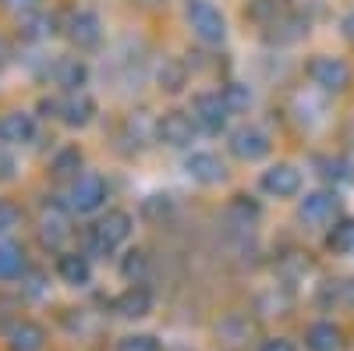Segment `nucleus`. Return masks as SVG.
<instances>
[{
	"label": "nucleus",
	"instance_id": "1",
	"mask_svg": "<svg viewBox=\"0 0 354 351\" xmlns=\"http://www.w3.org/2000/svg\"><path fill=\"white\" fill-rule=\"evenodd\" d=\"M185 18H188L192 33H195L202 43L216 46V43L227 39V18L220 15L216 4H209V0H188V4H185Z\"/></svg>",
	"mask_w": 354,
	"mask_h": 351
},
{
	"label": "nucleus",
	"instance_id": "2",
	"mask_svg": "<svg viewBox=\"0 0 354 351\" xmlns=\"http://www.w3.org/2000/svg\"><path fill=\"white\" fill-rule=\"evenodd\" d=\"M131 234V217L124 210H110L93 231H88V252L93 255H110L117 245H121L124 238Z\"/></svg>",
	"mask_w": 354,
	"mask_h": 351
},
{
	"label": "nucleus",
	"instance_id": "3",
	"mask_svg": "<svg viewBox=\"0 0 354 351\" xmlns=\"http://www.w3.org/2000/svg\"><path fill=\"white\" fill-rule=\"evenodd\" d=\"M192 117H195V125H198L202 132L216 135V132H223V128H227L230 107H227L223 93H198V96H195V103H192Z\"/></svg>",
	"mask_w": 354,
	"mask_h": 351
},
{
	"label": "nucleus",
	"instance_id": "4",
	"mask_svg": "<svg viewBox=\"0 0 354 351\" xmlns=\"http://www.w3.org/2000/svg\"><path fill=\"white\" fill-rule=\"evenodd\" d=\"M308 78L319 85L322 93H344L351 85V68L340 61V57H315V61L308 64Z\"/></svg>",
	"mask_w": 354,
	"mask_h": 351
},
{
	"label": "nucleus",
	"instance_id": "5",
	"mask_svg": "<svg viewBox=\"0 0 354 351\" xmlns=\"http://www.w3.org/2000/svg\"><path fill=\"white\" fill-rule=\"evenodd\" d=\"M106 199V181L100 178V174H78L75 185H71V202L68 206L78 210V213H93L103 206Z\"/></svg>",
	"mask_w": 354,
	"mask_h": 351
},
{
	"label": "nucleus",
	"instance_id": "6",
	"mask_svg": "<svg viewBox=\"0 0 354 351\" xmlns=\"http://www.w3.org/2000/svg\"><path fill=\"white\" fill-rule=\"evenodd\" d=\"M195 128H198L195 117H188L181 110H170V114L160 117L156 135H160V142L174 145V150H185V145H192V138H195Z\"/></svg>",
	"mask_w": 354,
	"mask_h": 351
},
{
	"label": "nucleus",
	"instance_id": "7",
	"mask_svg": "<svg viewBox=\"0 0 354 351\" xmlns=\"http://www.w3.org/2000/svg\"><path fill=\"white\" fill-rule=\"evenodd\" d=\"M337 213H340V199H337V192H312V195L301 199V206H298V217H301L305 224H315V227L333 224Z\"/></svg>",
	"mask_w": 354,
	"mask_h": 351
},
{
	"label": "nucleus",
	"instance_id": "8",
	"mask_svg": "<svg viewBox=\"0 0 354 351\" xmlns=\"http://www.w3.org/2000/svg\"><path fill=\"white\" fill-rule=\"evenodd\" d=\"M262 188L277 195V199H290V195H298L301 192V170L298 167H290V163H277L262 174Z\"/></svg>",
	"mask_w": 354,
	"mask_h": 351
},
{
	"label": "nucleus",
	"instance_id": "9",
	"mask_svg": "<svg viewBox=\"0 0 354 351\" xmlns=\"http://www.w3.org/2000/svg\"><path fill=\"white\" fill-rule=\"evenodd\" d=\"M68 39L78 46V50H88V46H96L100 39H103V25H100V18L93 15V11H75V15H68Z\"/></svg>",
	"mask_w": 354,
	"mask_h": 351
},
{
	"label": "nucleus",
	"instance_id": "10",
	"mask_svg": "<svg viewBox=\"0 0 354 351\" xmlns=\"http://www.w3.org/2000/svg\"><path fill=\"white\" fill-rule=\"evenodd\" d=\"M230 153L241 160H262L270 153V135L262 128H238L230 135Z\"/></svg>",
	"mask_w": 354,
	"mask_h": 351
},
{
	"label": "nucleus",
	"instance_id": "11",
	"mask_svg": "<svg viewBox=\"0 0 354 351\" xmlns=\"http://www.w3.org/2000/svg\"><path fill=\"white\" fill-rule=\"evenodd\" d=\"M32 135H36L32 114L11 110V114L0 117V142H4V145H25V142H32Z\"/></svg>",
	"mask_w": 354,
	"mask_h": 351
},
{
	"label": "nucleus",
	"instance_id": "12",
	"mask_svg": "<svg viewBox=\"0 0 354 351\" xmlns=\"http://www.w3.org/2000/svg\"><path fill=\"white\" fill-rule=\"evenodd\" d=\"M185 170H188V178L198 181V185H216V181H223V174H227L223 160L216 153H192L185 160Z\"/></svg>",
	"mask_w": 354,
	"mask_h": 351
},
{
	"label": "nucleus",
	"instance_id": "13",
	"mask_svg": "<svg viewBox=\"0 0 354 351\" xmlns=\"http://www.w3.org/2000/svg\"><path fill=\"white\" fill-rule=\"evenodd\" d=\"M53 110H57V117H61L64 125H71V128H82V125H88V121H93V114H96V103L88 100L85 93H71L68 100L53 103Z\"/></svg>",
	"mask_w": 354,
	"mask_h": 351
},
{
	"label": "nucleus",
	"instance_id": "14",
	"mask_svg": "<svg viewBox=\"0 0 354 351\" xmlns=\"http://www.w3.org/2000/svg\"><path fill=\"white\" fill-rule=\"evenodd\" d=\"M71 206H61V202H50L43 210V238L46 245H61L68 234H71V217H68Z\"/></svg>",
	"mask_w": 354,
	"mask_h": 351
},
{
	"label": "nucleus",
	"instance_id": "15",
	"mask_svg": "<svg viewBox=\"0 0 354 351\" xmlns=\"http://www.w3.org/2000/svg\"><path fill=\"white\" fill-rule=\"evenodd\" d=\"M113 309L121 312L124 319H142V316H149V309H153V295L142 284H131L124 295H117Z\"/></svg>",
	"mask_w": 354,
	"mask_h": 351
},
{
	"label": "nucleus",
	"instance_id": "16",
	"mask_svg": "<svg viewBox=\"0 0 354 351\" xmlns=\"http://www.w3.org/2000/svg\"><path fill=\"white\" fill-rule=\"evenodd\" d=\"M57 277H61L64 284H71V287H82V284H88V277H93V267H88L85 255L64 252L61 259H57Z\"/></svg>",
	"mask_w": 354,
	"mask_h": 351
},
{
	"label": "nucleus",
	"instance_id": "17",
	"mask_svg": "<svg viewBox=\"0 0 354 351\" xmlns=\"http://www.w3.org/2000/svg\"><path fill=\"white\" fill-rule=\"evenodd\" d=\"M53 78H57V85H64L68 93H78L85 85V78H88V68L78 61V57H61V61L53 64Z\"/></svg>",
	"mask_w": 354,
	"mask_h": 351
},
{
	"label": "nucleus",
	"instance_id": "18",
	"mask_svg": "<svg viewBox=\"0 0 354 351\" xmlns=\"http://www.w3.org/2000/svg\"><path fill=\"white\" fill-rule=\"evenodd\" d=\"M8 341H11V351H39L43 341H46V334H43L39 323H28V319H21V323L11 327Z\"/></svg>",
	"mask_w": 354,
	"mask_h": 351
},
{
	"label": "nucleus",
	"instance_id": "19",
	"mask_svg": "<svg viewBox=\"0 0 354 351\" xmlns=\"http://www.w3.org/2000/svg\"><path fill=\"white\" fill-rule=\"evenodd\" d=\"M305 344H308V351H340L344 334L333 323H312L305 334Z\"/></svg>",
	"mask_w": 354,
	"mask_h": 351
},
{
	"label": "nucleus",
	"instance_id": "20",
	"mask_svg": "<svg viewBox=\"0 0 354 351\" xmlns=\"http://www.w3.org/2000/svg\"><path fill=\"white\" fill-rule=\"evenodd\" d=\"M156 82H160V89L177 93V89H181V85L188 82V71H185V64L177 61V57H163L160 68H156Z\"/></svg>",
	"mask_w": 354,
	"mask_h": 351
},
{
	"label": "nucleus",
	"instance_id": "21",
	"mask_svg": "<svg viewBox=\"0 0 354 351\" xmlns=\"http://www.w3.org/2000/svg\"><path fill=\"white\" fill-rule=\"evenodd\" d=\"M248 18L259 25H277L280 18H287V0H252Z\"/></svg>",
	"mask_w": 354,
	"mask_h": 351
},
{
	"label": "nucleus",
	"instance_id": "22",
	"mask_svg": "<svg viewBox=\"0 0 354 351\" xmlns=\"http://www.w3.org/2000/svg\"><path fill=\"white\" fill-rule=\"evenodd\" d=\"M25 270V252L15 245V242H0V280H11V277H21Z\"/></svg>",
	"mask_w": 354,
	"mask_h": 351
},
{
	"label": "nucleus",
	"instance_id": "23",
	"mask_svg": "<svg viewBox=\"0 0 354 351\" xmlns=\"http://www.w3.org/2000/svg\"><path fill=\"white\" fill-rule=\"evenodd\" d=\"M227 217L230 224H238V227H252L259 220V202H252L248 195H238V199H230V206H227Z\"/></svg>",
	"mask_w": 354,
	"mask_h": 351
},
{
	"label": "nucleus",
	"instance_id": "24",
	"mask_svg": "<svg viewBox=\"0 0 354 351\" xmlns=\"http://www.w3.org/2000/svg\"><path fill=\"white\" fill-rule=\"evenodd\" d=\"M326 245H330L333 252H340V255L354 252V220H340V224H333V231L326 234Z\"/></svg>",
	"mask_w": 354,
	"mask_h": 351
},
{
	"label": "nucleus",
	"instance_id": "25",
	"mask_svg": "<svg viewBox=\"0 0 354 351\" xmlns=\"http://www.w3.org/2000/svg\"><path fill=\"white\" fill-rule=\"evenodd\" d=\"M121 273L131 280V284H142L145 280V273H149V259H145V252H128L124 255V262H121Z\"/></svg>",
	"mask_w": 354,
	"mask_h": 351
},
{
	"label": "nucleus",
	"instance_id": "26",
	"mask_svg": "<svg viewBox=\"0 0 354 351\" xmlns=\"http://www.w3.org/2000/svg\"><path fill=\"white\" fill-rule=\"evenodd\" d=\"M223 100H227L230 114H241V110H248V107H252V93H248V85H241V82L223 85Z\"/></svg>",
	"mask_w": 354,
	"mask_h": 351
},
{
	"label": "nucleus",
	"instance_id": "27",
	"mask_svg": "<svg viewBox=\"0 0 354 351\" xmlns=\"http://www.w3.org/2000/svg\"><path fill=\"white\" fill-rule=\"evenodd\" d=\"M82 167V156H78V150H61L53 156V163H50V170L57 174V178H71V174Z\"/></svg>",
	"mask_w": 354,
	"mask_h": 351
},
{
	"label": "nucleus",
	"instance_id": "28",
	"mask_svg": "<svg viewBox=\"0 0 354 351\" xmlns=\"http://www.w3.org/2000/svg\"><path fill=\"white\" fill-rule=\"evenodd\" d=\"M117 351H160V341L149 334H131V337H121Z\"/></svg>",
	"mask_w": 354,
	"mask_h": 351
},
{
	"label": "nucleus",
	"instance_id": "29",
	"mask_svg": "<svg viewBox=\"0 0 354 351\" xmlns=\"http://www.w3.org/2000/svg\"><path fill=\"white\" fill-rule=\"evenodd\" d=\"M174 210V202H170V195H149L142 202V213L145 217H153V220H160V217H167Z\"/></svg>",
	"mask_w": 354,
	"mask_h": 351
},
{
	"label": "nucleus",
	"instance_id": "30",
	"mask_svg": "<svg viewBox=\"0 0 354 351\" xmlns=\"http://www.w3.org/2000/svg\"><path fill=\"white\" fill-rule=\"evenodd\" d=\"M15 227H18V210L11 202H0V242H4Z\"/></svg>",
	"mask_w": 354,
	"mask_h": 351
},
{
	"label": "nucleus",
	"instance_id": "31",
	"mask_svg": "<svg viewBox=\"0 0 354 351\" xmlns=\"http://www.w3.org/2000/svg\"><path fill=\"white\" fill-rule=\"evenodd\" d=\"M259 351H298V348H294L287 337H270V341L259 344Z\"/></svg>",
	"mask_w": 354,
	"mask_h": 351
},
{
	"label": "nucleus",
	"instance_id": "32",
	"mask_svg": "<svg viewBox=\"0 0 354 351\" xmlns=\"http://www.w3.org/2000/svg\"><path fill=\"white\" fill-rule=\"evenodd\" d=\"M11 174H15V156L4 150V145H0V181L11 178Z\"/></svg>",
	"mask_w": 354,
	"mask_h": 351
},
{
	"label": "nucleus",
	"instance_id": "33",
	"mask_svg": "<svg viewBox=\"0 0 354 351\" xmlns=\"http://www.w3.org/2000/svg\"><path fill=\"white\" fill-rule=\"evenodd\" d=\"M8 4L15 8V11H21V15H28L32 8H39V0H8Z\"/></svg>",
	"mask_w": 354,
	"mask_h": 351
},
{
	"label": "nucleus",
	"instance_id": "34",
	"mask_svg": "<svg viewBox=\"0 0 354 351\" xmlns=\"http://www.w3.org/2000/svg\"><path fill=\"white\" fill-rule=\"evenodd\" d=\"M340 28H344V36H347V39L354 43V11H351V15L344 18V25H340Z\"/></svg>",
	"mask_w": 354,
	"mask_h": 351
},
{
	"label": "nucleus",
	"instance_id": "35",
	"mask_svg": "<svg viewBox=\"0 0 354 351\" xmlns=\"http://www.w3.org/2000/svg\"><path fill=\"white\" fill-rule=\"evenodd\" d=\"M0 64H8V43L0 39Z\"/></svg>",
	"mask_w": 354,
	"mask_h": 351
}]
</instances>
